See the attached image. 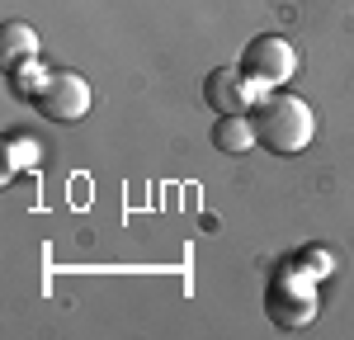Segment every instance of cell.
<instances>
[{"instance_id":"6","label":"cell","mask_w":354,"mask_h":340,"mask_svg":"<svg viewBox=\"0 0 354 340\" xmlns=\"http://www.w3.org/2000/svg\"><path fill=\"white\" fill-rule=\"evenodd\" d=\"M213 147L227 151V156H241V151H250V147H260V138H255V118H250V113H218Z\"/></svg>"},{"instance_id":"8","label":"cell","mask_w":354,"mask_h":340,"mask_svg":"<svg viewBox=\"0 0 354 340\" xmlns=\"http://www.w3.org/2000/svg\"><path fill=\"white\" fill-rule=\"evenodd\" d=\"M43 161V147L33 133H10L5 138V180H15V175H24Z\"/></svg>"},{"instance_id":"9","label":"cell","mask_w":354,"mask_h":340,"mask_svg":"<svg viewBox=\"0 0 354 340\" xmlns=\"http://www.w3.org/2000/svg\"><path fill=\"white\" fill-rule=\"evenodd\" d=\"M48 66L38 62V57H28V62H19V66H10V90L19 95V100H38L43 95V85H48Z\"/></svg>"},{"instance_id":"5","label":"cell","mask_w":354,"mask_h":340,"mask_svg":"<svg viewBox=\"0 0 354 340\" xmlns=\"http://www.w3.org/2000/svg\"><path fill=\"white\" fill-rule=\"evenodd\" d=\"M203 100L218 113H250L255 100H260V90L250 85V76H245L241 66H213L203 76Z\"/></svg>"},{"instance_id":"3","label":"cell","mask_w":354,"mask_h":340,"mask_svg":"<svg viewBox=\"0 0 354 340\" xmlns=\"http://www.w3.org/2000/svg\"><path fill=\"white\" fill-rule=\"evenodd\" d=\"M241 71L250 76V85H255L260 95H270V90H279L283 81H293L298 53H293V43H288L283 33H255V38L245 43V53H241Z\"/></svg>"},{"instance_id":"10","label":"cell","mask_w":354,"mask_h":340,"mask_svg":"<svg viewBox=\"0 0 354 340\" xmlns=\"http://www.w3.org/2000/svg\"><path fill=\"white\" fill-rule=\"evenodd\" d=\"M293 260H298V265L307 270V274H312V279H326L330 270H335V255H330L326 246H302Z\"/></svg>"},{"instance_id":"4","label":"cell","mask_w":354,"mask_h":340,"mask_svg":"<svg viewBox=\"0 0 354 340\" xmlns=\"http://www.w3.org/2000/svg\"><path fill=\"white\" fill-rule=\"evenodd\" d=\"M90 81L85 76H76V71H53L48 76V85H43V95L33 100L38 109L48 113L53 123H81L85 113H90Z\"/></svg>"},{"instance_id":"1","label":"cell","mask_w":354,"mask_h":340,"mask_svg":"<svg viewBox=\"0 0 354 340\" xmlns=\"http://www.w3.org/2000/svg\"><path fill=\"white\" fill-rule=\"evenodd\" d=\"M250 118H255L260 147H270L279 156H298V151H307L312 138H317V113H312V104L298 100V95H283V90L260 95L255 109H250Z\"/></svg>"},{"instance_id":"7","label":"cell","mask_w":354,"mask_h":340,"mask_svg":"<svg viewBox=\"0 0 354 340\" xmlns=\"http://www.w3.org/2000/svg\"><path fill=\"white\" fill-rule=\"evenodd\" d=\"M28 57H43V38L33 33V24L10 19L5 33H0V62H5V71H10V66H19V62H28Z\"/></svg>"},{"instance_id":"2","label":"cell","mask_w":354,"mask_h":340,"mask_svg":"<svg viewBox=\"0 0 354 340\" xmlns=\"http://www.w3.org/2000/svg\"><path fill=\"white\" fill-rule=\"evenodd\" d=\"M265 312L279 331H302L317 317V279L302 270L298 260H283L265 288Z\"/></svg>"}]
</instances>
